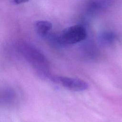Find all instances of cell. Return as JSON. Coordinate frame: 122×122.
Wrapping results in <instances>:
<instances>
[{"label": "cell", "mask_w": 122, "mask_h": 122, "mask_svg": "<svg viewBox=\"0 0 122 122\" xmlns=\"http://www.w3.org/2000/svg\"><path fill=\"white\" fill-rule=\"evenodd\" d=\"M86 36L87 32L85 28L81 25L77 24L62 30L57 38V41L61 45H72L82 41Z\"/></svg>", "instance_id": "1"}, {"label": "cell", "mask_w": 122, "mask_h": 122, "mask_svg": "<svg viewBox=\"0 0 122 122\" xmlns=\"http://www.w3.org/2000/svg\"><path fill=\"white\" fill-rule=\"evenodd\" d=\"M49 79L64 88L75 92L84 91L89 87L88 84L85 81L79 79L51 75Z\"/></svg>", "instance_id": "2"}, {"label": "cell", "mask_w": 122, "mask_h": 122, "mask_svg": "<svg viewBox=\"0 0 122 122\" xmlns=\"http://www.w3.org/2000/svg\"><path fill=\"white\" fill-rule=\"evenodd\" d=\"M52 24L49 21L39 20L34 23V28L38 34L41 36L46 35L52 29Z\"/></svg>", "instance_id": "3"}, {"label": "cell", "mask_w": 122, "mask_h": 122, "mask_svg": "<svg viewBox=\"0 0 122 122\" xmlns=\"http://www.w3.org/2000/svg\"><path fill=\"white\" fill-rule=\"evenodd\" d=\"M102 39L104 42L110 43L114 41L115 39V35L111 32H108L103 34Z\"/></svg>", "instance_id": "4"}, {"label": "cell", "mask_w": 122, "mask_h": 122, "mask_svg": "<svg viewBox=\"0 0 122 122\" xmlns=\"http://www.w3.org/2000/svg\"><path fill=\"white\" fill-rule=\"evenodd\" d=\"M12 1L14 4L18 5L21 3L28 2L29 1V0H12Z\"/></svg>", "instance_id": "5"}]
</instances>
